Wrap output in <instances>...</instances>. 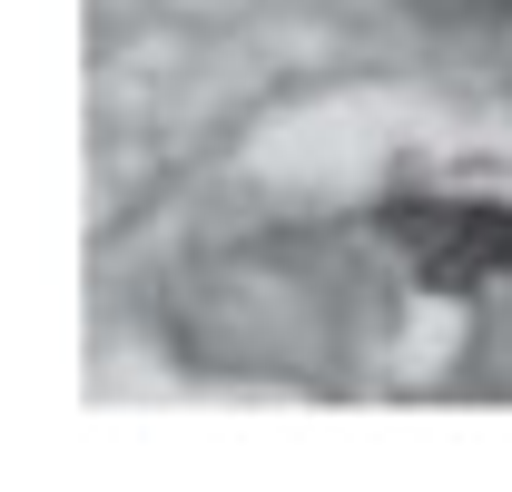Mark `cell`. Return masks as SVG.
<instances>
[{
  "label": "cell",
  "mask_w": 512,
  "mask_h": 492,
  "mask_svg": "<svg viewBox=\"0 0 512 492\" xmlns=\"http://www.w3.org/2000/svg\"><path fill=\"white\" fill-rule=\"evenodd\" d=\"M375 237L414 266V286L434 296H473L512 276V207L503 197H384Z\"/></svg>",
  "instance_id": "cell-1"
},
{
  "label": "cell",
  "mask_w": 512,
  "mask_h": 492,
  "mask_svg": "<svg viewBox=\"0 0 512 492\" xmlns=\"http://www.w3.org/2000/svg\"><path fill=\"white\" fill-rule=\"evenodd\" d=\"M424 20H444V30H473V20H512V0H414Z\"/></svg>",
  "instance_id": "cell-2"
}]
</instances>
